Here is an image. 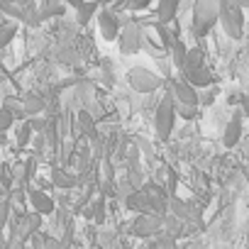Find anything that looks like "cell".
Masks as SVG:
<instances>
[{
	"mask_svg": "<svg viewBox=\"0 0 249 249\" xmlns=\"http://www.w3.org/2000/svg\"><path fill=\"white\" fill-rule=\"evenodd\" d=\"M5 191H8V188H5L3 183H0V196H5Z\"/></svg>",
	"mask_w": 249,
	"mask_h": 249,
	"instance_id": "28",
	"label": "cell"
},
{
	"mask_svg": "<svg viewBox=\"0 0 249 249\" xmlns=\"http://www.w3.org/2000/svg\"><path fill=\"white\" fill-rule=\"evenodd\" d=\"M171 88V95L176 103H183V105H200V98H198V90L186 81V78H176L169 83Z\"/></svg>",
	"mask_w": 249,
	"mask_h": 249,
	"instance_id": "8",
	"label": "cell"
},
{
	"mask_svg": "<svg viewBox=\"0 0 249 249\" xmlns=\"http://www.w3.org/2000/svg\"><path fill=\"white\" fill-rule=\"evenodd\" d=\"M217 15H220V0H196L193 3V20H191L196 37H205L215 27Z\"/></svg>",
	"mask_w": 249,
	"mask_h": 249,
	"instance_id": "2",
	"label": "cell"
},
{
	"mask_svg": "<svg viewBox=\"0 0 249 249\" xmlns=\"http://www.w3.org/2000/svg\"><path fill=\"white\" fill-rule=\"evenodd\" d=\"M178 8H181V0H159L157 3V18L161 25H169L176 15H178Z\"/></svg>",
	"mask_w": 249,
	"mask_h": 249,
	"instance_id": "11",
	"label": "cell"
},
{
	"mask_svg": "<svg viewBox=\"0 0 249 249\" xmlns=\"http://www.w3.org/2000/svg\"><path fill=\"white\" fill-rule=\"evenodd\" d=\"M98 13V3L93 0H83V3L76 8V18H78V25H88L93 20V15Z\"/></svg>",
	"mask_w": 249,
	"mask_h": 249,
	"instance_id": "14",
	"label": "cell"
},
{
	"mask_svg": "<svg viewBox=\"0 0 249 249\" xmlns=\"http://www.w3.org/2000/svg\"><path fill=\"white\" fill-rule=\"evenodd\" d=\"M130 3V0H120V5H127Z\"/></svg>",
	"mask_w": 249,
	"mask_h": 249,
	"instance_id": "30",
	"label": "cell"
},
{
	"mask_svg": "<svg viewBox=\"0 0 249 249\" xmlns=\"http://www.w3.org/2000/svg\"><path fill=\"white\" fill-rule=\"evenodd\" d=\"M39 15V22L47 20V18H56V15H64V5H61V0H47V5L42 10H37Z\"/></svg>",
	"mask_w": 249,
	"mask_h": 249,
	"instance_id": "16",
	"label": "cell"
},
{
	"mask_svg": "<svg viewBox=\"0 0 249 249\" xmlns=\"http://www.w3.org/2000/svg\"><path fill=\"white\" fill-rule=\"evenodd\" d=\"M171 61L176 64V69H183V64H186V54H188V49H186V44L181 42V39H174V44H171Z\"/></svg>",
	"mask_w": 249,
	"mask_h": 249,
	"instance_id": "18",
	"label": "cell"
},
{
	"mask_svg": "<svg viewBox=\"0 0 249 249\" xmlns=\"http://www.w3.org/2000/svg\"><path fill=\"white\" fill-rule=\"evenodd\" d=\"M149 5H152V0H130V3H127L130 10H144Z\"/></svg>",
	"mask_w": 249,
	"mask_h": 249,
	"instance_id": "25",
	"label": "cell"
},
{
	"mask_svg": "<svg viewBox=\"0 0 249 249\" xmlns=\"http://www.w3.org/2000/svg\"><path fill=\"white\" fill-rule=\"evenodd\" d=\"M176 124V103H174V95L166 93L159 105H157V112H154V127H157V137L159 140H169L171 137V130Z\"/></svg>",
	"mask_w": 249,
	"mask_h": 249,
	"instance_id": "4",
	"label": "cell"
},
{
	"mask_svg": "<svg viewBox=\"0 0 249 249\" xmlns=\"http://www.w3.org/2000/svg\"><path fill=\"white\" fill-rule=\"evenodd\" d=\"M98 27H100L103 39L115 42L117 35H120V30H122V20H120V15H115L110 10H100L98 13Z\"/></svg>",
	"mask_w": 249,
	"mask_h": 249,
	"instance_id": "9",
	"label": "cell"
},
{
	"mask_svg": "<svg viewBox=\"0 0 249 249\" xmlns=\"http://www.w3.org/2000/svg\"><path fill=\"white\" fill-rule=\"evenodd\" d=\"M30 137H32V127H30V122H22L20 127H18V144H20V147H25V144L30 142Z\"/></svg>",
	"mask_w": 249,
	"mask_h": 249,
	"instance_id": "22",
	"label": "cell"
},
{
	"mask_svg": "<svg viewBox=\"0 0 249 249\" xmlns=\"http://www.w3.org/2000/svg\"><path fill=\"white\" fill-rule=\"evenodd\" d=\"M15 3H20V5H27V3H30V0H15Z\"/></svg>",
	"mask_w": 249,
	"mask_h": 249,
	"instance_id": "29",
	"label": "cell"
},
{
	"mask_svg": "<svg viewBox=\"0 0 249 249\" xmlns=\"http://www.w3.org/2000/svg\"><path fill=\"white\" fill-rule=\"evenodd\" d=\"M52 183H54L56 188H73V186L78 183V178H76L71 171H66V169H54V171H52Z\"/></svg>",
	"mask_w": 249,
	"mask_h": 249,
	"instance_id": "13",
	"label": "cell"
},
{
	"mask_svg": "<svg viewBox=\"0 0 249 249\" xmlns=\"http://www.w3.org/2000/svg\"><path fill=\"white\" fill-rule=\"evenodd\" d=\"M176 103V100H174ZM176 115L183 117V120H193L198 117V105H183V103H176Z\"/></svg>",
	"mask_w": 249,
	"mask_h": 249,
	"instance_id": "19",
	"label": "cell"
},
{
	"mask_svg": "<svg viewBox=\"0 0 249 249\" xmlns=\"http://www.w3.org/2000/svg\"><path fill=\"white\" fill-rule=\"evenodd\" d=\"M164 230V217L154 215V213H140L132 222V234L142 237V239H152L157 234H161Z\"/></svg>",
	"mask_w": 249,
	"mask_h": 249,
	"instance_id": "7",
	"label": "cell"
},
{
	"mask_svg": "<svg viewBox=\"0 0 249 249\" xmlns=\"http://www.w3.org/2000/svg\"><path fill=\"white\" fill-rule=\"evenodd\" d=\"M234 5H239L242 10H249V0H232Z\"/></svg>",
	"mask_w": 249,
	"mask_h": 249,
	"instance_id": "26",
	"label": "cell"
},
{
	"mask_svg": "<svg viewBox=\"0 0 249 249\" xmlns=\"http://www.w3.org/2000/svg\"><path fill=\"white\" fill-rule=\"evenodd\" d=\"M78 124H81L83 130H88V132H90V130H93V117H90L86 110H81V112H78Z\"/></svg>",
	"mask_w": 249,
	"mask_h": 249,
	"instance_id": "24",
	"label": "cell"
},
{
	"mask_svg": "<svg viewBox=\"0 0 249 249\" xmlns=\"http://www.w3.org/2000/svg\"><path fill=\"white\" fill-rule=\"evenodd\" d=\"M239 137H242V115H234L225 127L222 142H225V147H234L239 142Z\"/></svg>",
	"mask_w": 249,
	"mask_h": 249,
	"instance_id": "12",
	"label": "cell"
},
{
	"mask_svg": "<svg viewBox=\"0 0 249 249\" xmlns=\"http://www.w3.org/2000/svg\"><path fill=\"white\" fill-rule=\"evenodd\" d=\"M217 22L222 25V30L230 39H239L244 35V10L239 5H234L232 0H220Z\"/></svg>",
	"mask_w": 249,
	"mask_h": 249,
	"instance_id": "3",
	"label": "cell"
},
{
	"mask_svg": "<svg viewBox=\"0 0 249 249\" xmlns=\"http://www.w3.org/2000/svg\"><path fill=\"white\" fill-rule=\"evenodd\" d=\"M13 122H15V115L8 110V107H0V132H5L13 127Z\"/></svg>",
	"mask_w": 249,
	"mask_h": 249,
	"instance_id": "21",
	"label": "cell"
},
{
	"mask_svg": "<svg viewBox=\"0 0 249 249\" xmlns=\"http://www.w3.org/2000/svg\"><path fill=\"white\" fill-rule=\"evenodd\" d=\"M127 83L137 93H154L157 88H161L164 81H161L159 73H154V71H149L144 66H137V69H130L127 71Z\"/></svg>",
	"mask_w": 249,
	"mask_h": 249,
	"instance_id": "5",
	"label": "cell"
},
{
	"mask_svg": "<svg viewBox=\"0 0 249 249\" xmlns=\"http://www.w3.org/2000/svg\"><path fill=\"white\" fill-rule=\"evenodd\" d=\"M8 220H10V200L3 198V200H0V232L5 230Z\"/></svg>",
	"mask_w": 249,
	"mask_h": 249,
	"instance_id": "23",
	"label": "cell"
},
{
	"mask_svg": "<svg viewBox=\"0 0 249 249\" xmlns=\"http://www.w3.org/2000/svg\"><path fill=\"white\" fill-rule=\"evenodd\" d=\"M66 3H69V5H73V8H78V5L83 3V0H66Z\"/></svg>",
	"mask_w": 249,
	"mask_h": 249,
	"instance_id": "27",
	"label": "cell"
},
{
	"mask_svg": "<svg viewBox=\"0 0 249 249\" xmlns=\"http://www.w3.org/2000/svg\"><path fill=\"white\" fill-rule=\"evenodd\" d=\"M18 35V22H0V49H5Z\"/></svg>",
	"mask_w": 249,
	"mask_h": 249,
	"instance_id": "17",
	"label": "cell"
},
{
	"mask_svg": "<svg viewBox=\"0 0 249 249\" xmlns=\"http://www.w3.org/2000/svg\"><path fill=\"white\" fill-rule=\"evenodd\" d=\"M30 205H32V210L35 213H39V215H52L54 213V200L44 193V191H39V188H32L30 191Z\"/></svg>",
	"mask_w": 249,
	"mask_h": 249,
	"instance_id": "10",
	"label": "cell"
},
{
	"mask_svg": "<svg viewBox=\"0 0 249 249\" xmlns=\"http://www.w3.org/2000/svg\"><path fill=\"white\" fill-rule=\"evenodd\" d=\"M142 44H144L142 27L135 25V22H124L122 30H120V35H117V49L122 54H137L142 49Z\"/></svg>",
	"mask_w": 249,
	"mask_h": 249,
	"instance_id": "6",
	"label": "cell"
},
{
	"mask_svg": "<svg viewBox=\"0 0 249 249\" xmlns=\"http://www.w3.org/2000/svg\"><path fill=\"white\" fill-rule=\"evenodd\" d=\"M183 78L193 86V88H208V86H213V73H210V69L205 66V59H203V54L198 52V49H188V54H186V64H183Z\"/></svg>",
	"mask_w": 249,
	"mask_h": 249,
	"instance_id": "1",
	"label": "cell"
},
{
	"mask_svg": "<svg viewBox=\"0 0 249 249\" xmlns=\"http://www.w3.org/2000/svg\"><path fill=\"white\" fill-rule=\"evenodd\" d=\"M149 249H176V242H174V237H157V239H152L149 242Z\"/></svg>",
	"mask_w": 249,
	"mask_h": 249,
	"instance_id": "20",
	"label": "cell"
},
{
	"mask_svg": "<svg viewBox=\"0 0 249 249\" xmlns=\"http://www.w3.org/2000/svg\"><path fill=\"white\" fill-rule=\"evenodd\" d=\"M42 110H44V100H42V95H37V93L25 95V103H22V112H25V115H39Z\"/></svg>",
	"mask_w": 249,
	"mask_h": 249,
	"instance_id": "15",
	"label": "cell"
},
{
	"mask_svg": "<svg viewBox=\"0 0 249 249\" xmlns=\"http://www.w3.org/2000/svg\"><path fill=\"white\" fill-rule=\"evenodd\" d=\"M0 249H3V247H0Z\"/></svg>",
	"mask_w": 249,
	"mask_h": 249,
	"instance_id": "31",
	"label": "cell"
}]
</instances>
